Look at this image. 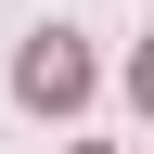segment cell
Instances as JSON below:
<instances>
[{"mask_svg": "<svg viewBox=\"0 0 154 154\" xmlns=\"http://www.w3.org/2000/svg\"><path fill=\"white\" fill-rule=\"evenodd\" d=\"M13 90H26L38 116H64L77 90H90V51H77V26H38V38H26V64H13Z\"/></svg>", "mask_w": 154, "mask_h": 154, "instance_id": "6da1fadb", "label": "cell"}]
</instances>
